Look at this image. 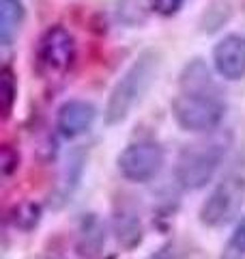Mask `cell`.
<instances>
[{
    "label": "cell",
    "instance_id": "11",
    "mask_svg": "<svg viewBox=\"0 0 245 259\" xmlns=\"http://www.w3.org/2000/svg\"><path fill=\"white\" fill-rule=\"evenodd\" d=\"M116 238L122 242L127 248L136 246L142 240V227H140V218L136 214H127L120 212L116 216Z\"/></svg>",
    "mask_w": 245,
    "mask_h": 259
},
{
    "label": "cell",
    "instance_id": "6",
    "mask_svg": "<svg viewBox=\"0 0 245 259\" xmlns=\"http://www.w3.org/2000/svg\"><path fill=\"white\" fill-rule=\"evenodd\" d=\"M37 59L47 74H65L76 61V39L63 26L47 28L39 39Z\"/></svg>",
    "mask_w": 245,
    "mask_h": 259
},
{
    "label": "cell",
    "instance_id": "1",
    "mask_svg": "<svg viewBox=\"0 0 245 259\" xmlns=\"http://www.w3.org/2000/svg\"><path fill=\"white\" fill-rule=\"evenodd\" d=\"M159 71V52L144 50L138 59L129 65L127 71L110 91L108 104H105V121L110 125L125 121L132 110L142 102V97L149 93L155 76Z\"/></svg>",
    "mask_w": 245,
    "mask_h": 259
},
{
    "label": "cell",
    "instance_id": "14",
    "mask_svg": "<svg viewBox=\"0 0 245 259\" xmlns=\"http://www.w3.org/2000/svg\"><path fill=\"white\" fill-rule=\"evenodd\" d=\"M226 250H230V253L239 255V257L245 255V218H241V221L236 223L232 236H230V240H228V248Z\"/></svg>",
    "mask_w": 245,
    "mask_h": 259
},
{
    "label": "cell",
    "instance_id": "8",
    "mask_svg": "<svg viewBox=\"0 0 245 259\" xmlns=\"http://www.w3.org/2000/svg\"><path fill=\"white\" fill-rule=\"evenodd\" d=\"M97 117V110L91 102L84 100H69L56 112V127L65 139H76L88 132Z\"/></svg>",
    "mask_w": 245,
    "mask_h": 259
},
{
    "label": "cell",
    "instance_id": "16",
    "mask_svg": "<svg viewBox=\"0 0 245 259\" xmlns=\"http://www.w3.org/2000/svg\"><path fill=\"white\" fill-rule=\"evenodd\" d=\"M183 0H151V7L159 15H174L178 9H181Z\"/></svg>",
    "mask_w": 245,
    "mask_h": 259
},
{
    "label": "cell",
    "instance_id": "13",
    "mask_svg": "<svg viewBox=\"0 0 245 259\" xmlns=\"http://www.w3.org/2000/svg\"><path fill=\"white\" fill-rule=\"evenodd\" d=\"M39 218H41V207L37 203H22L18 209H15L13 223H15V227L28 231L39 223Z\"/></svg>",
    "mask_w": 245,
    "mask_h": 259
},
{
    "label": "cell",
    "instance_id": "4",
    "mask_svg": "<svg viewBox=\"0 0 245 259\" xmlns=\"http://www.w3.org/2000/svg\"><path fill=\"white\" fill-rule=\"evenodd\" d=\"M245 201V177L228 175L219 182L200 207V223L204 227H224L236 216Z\"/></svg>",
    "mask_w": 245,
    "mask_h": 259
},
{
    "label": "cell",
    "instance_id": "5",
    "mask_svg": "<svg viewBox=\"0 0 245 259\" xmlns=\"http://www.w3.org/2000/svg\"><path fill=\"white\" fill-rule=\"evenodd\" d=\"M163 166V149L153 141L127 145L118 156V171L129 182L146 184L157 177Z\"/></svg>",
    "mask_w": 245,
    "mask_h": 259
},
{
    "label": "cell",
    "instance_id": "2",
    "mask_svg": "<svg viewBox=\"0 0 245 259\" xmlns=\"http://www.w3.org/2000/svg\"><path fill=\"white\" fill-rule=\"evenodd\" d=\"M226 104L217 89H181L172 102L176 123L187 132H209L224 119Z\"/></svg>",
    "mask_w": 245,
    "mask_h": 259
},
{
    "label": "cell",
    "instance_id": "7",
    "mask_svg": "<svg viewBox=\"0 0 245 259\" xmlns=\"http://www.w3.org/2000/svg\"><path fill=\"white\" fill-rule=\"evenodd\" d=\"M213 63L217 74L226 80H241L245 76V37L226 35L213 48Z\"/></svg>",
    "mask_w": 245,
    "mask_h": 259
},
{
    "label": "cell",
    "instance_id": "15",
    "mask_svg": "<svg viewBox=\"0 0 245 259\" xmlns=\"http://www.w3.org/2000/svg\"><path fill=\"white\" fill-rule=\"evenodd\" d=\"M18 162H20V156L18 151H13L11 147H3V156H0V168H3V175L9 177L15 168H18Z\"/></svg>",
    "mask_w": 245,
    "mask_h": 259
},
{
    "label": "cell",
    "instance_id": "10",
    "mask_svg": "<svg viewBox=\"0 0 245 259\" xmlns=\"http://www.w3.org/2000/svg\"><path fill=\"white\" fill-rule=\"evenodd\" d=\"M78 248H80V255L84 257H93L99 253V248L105 240V233H103V225L101 221L97 218L95 214H88V218L82 221L80 227V236H78Z\"/></svg>",
    "mask_w": 245,
    "mask_h": 259
},
{
    "label": "cell",
    "instance_id": "18",
    "mask_svg": "<svg viewBox=\"0 0 245 259\" xmlns=\"http://www.w3.org/2000/svg\"><path fill=\"white\" fill-rule=\"evenodd\" d=\"M222 259H241V257H239V255H234V253H230V250H226V255H224Z\"/></svg>",
    "mask_w": 245,
    "mask_h": 259
},
{
    "label": "cell",
    "instance_id": "9",
    "mask_svg": "<svg viewBox=\"0 0 245 259\" xmlns=\"http://www.w3.org/2000/svg\"><path fill=\"white\" fill-rule=\"evenodd\" d=\"M24 5L22 0H0V37H3V46H11L13 37L24 22Z\"/></svg>",
    "mask_w": 245,
    "mask_h": 259
},
{
    "label": "cell",
    "instance_id": "17",
    "mask_svg": "<svg viewBox=\"0 0 245 259\" xmlns=\"http://www.w3.org/2000/svg\"><path fill=\"white\" fill-rule=\"evenodd\" d=\"M149 259H176V250L172 244H163L155 250V253H151Z\"/></svg>",
    "mask_w": 245,
    "mask_h": 259
},
{
    "label": "cell",
    "instance_id": "3",
    "mask_svg": "<svg viewBox=\"0 0 245 259\" xmlns=\"http://www.w3.org/2000/svg\"><path fill=\"white\" fill-rule=\"evenodd\" d=\"M226 147L217 141L187 145L176 162V180L185 190L204 188L217 173Z\"/></svg>",
    "mask_w": 245,
    "mask_h": 259
},
{
    "label": "cell",
    "instance_id": "12",
    "mask_svg": "<svg viewBox=\"0 0 245 259\" xmlns=\"http://www.w3.org/2000/svg\"><path fill=\"white\" fill-rule=\"evenodd\" d=\"M0 91H3V115L9 117L15 104V95H18V84H15V76L9 67L3 69L0 76Z\"/></svg>",
    "mask_w": 245,
    "mask_h": 259
}]
</instances>
